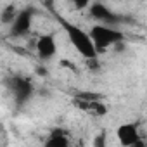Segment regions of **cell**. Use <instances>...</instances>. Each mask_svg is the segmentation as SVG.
I'll return each mask as SVG.
<instances>
[{"label":"cell","instance_id":"obj_1","mask_svg":"<svg viewBox=\"0 0 147 147\" xmlns=\"http://www.w3.org/2000/svg\"><path fill=\"white\" fill-rule=\"evenodd\" d=\"M52 16L55 19V23L59 24V28L64 31L69 45L75 49V52L78 55H82L85 61H97L99 59V52L94 45V40L90 36V31L76 23H73L69 19H66L64 16H61L59 12H54L52 11Z\"/></svg>","mask_w":147,"mask_h":147},{"label":"cell","instance_id":"obj_2","mask_svg":"<svg viewBox=\"0 0 147 147\" xmlns=\"http://www.w3.org/2000/svg\"><path fill=\"white\" fill-rule=\"evenodd\" d=\"M88 31H90V36H92V40H94V45H95L99 55H100V54H106V52H107L109 49H113V47H118V45L123 43L125 38H126L125 31L119 30V28L114 26V24L94 23V24L88 28Z\"/></svg>","mask_w":147,"mask_h":147},{"label":"cell","instance_id":"obj_3","mask_svg":"<svg viewBox=\"0 0 147 147\" xmlns=\"http://www.w3.org/2000/svg\"><path fill=\"white\" fill-rule=\"evenodd\" d=\"M33 21H35V11L31 7L18 11L16 18L9 24V31L14 38H24L31 33L33 30Z\"/></svg>","mask_w":147,"mask_h":147},{"label":"cell","instance_id":"obj_4","mask_svg":"<svg viewBox=\"0 0 147 147\" xmlns=\"http://www.w3.org/2000/svg\"><path fill=\"white\" fill-rule=\"evenodd\" d=\"M114 137H116V142L125 147H133L142 144V133L137 121H125L118 125L114 130Z\"/></svg>","mask_w":147,"mask_h":147},{"label":"cell","instance_id":"obj_5","mask_svg":"<svg viewBox=\"0 0 147 147\" xmlns=\"http://www.w3.org/2000/svg\"><path fill=\"white\" fill-rule=\"evenodd\" d=\"M35 54L40 62H50L57 55V40L54 33H42L35 40Z\"/></svg>","mask_w":147,"mask_h":147},{"label":"cell","instance_id":"obj_6","mask_svg":"<svg viewBox=\"0 0 147 147\" xmlns=\"http://www.w3.org/2000/svg\"><path fill=\"white\" fill-rule=\"evenodd\" d=\"M90 19H94L95 23H104V24H121L123 16H119L118 12H114L113 9H109L104 2H92L90 7L87 9Z\"/></svg>","mask_w":147,"mask_h":147},{"label":"cell","instance_id":"obj_7","mask_svg":"<svg viewBox=\"0 0 147 147\" xmlns=\"http://www.w3.org/2000/svg\"><path fill=\"white\" fill-rule=\"evenodd\" d=\"M43 144L47 147H66L69 144V138H67V135L64 131H59L57 130V131H52Z\"/></svg>","mask_w":147,"mask_h":147},{"label":"cell","instance_id":"obj_8","mask_svg":"<svg viewBox=\"0 0 147 147\" xmlns=\"http://www.w3.org/2000/svg\"><path fill=\"white\" fill-rule=\"evenodd\" d=\"M92 2H94V0H69V4L73 5L75 11H87Z\"/></svg>","mask_w":147,"mask_h":147}]
</instances>
